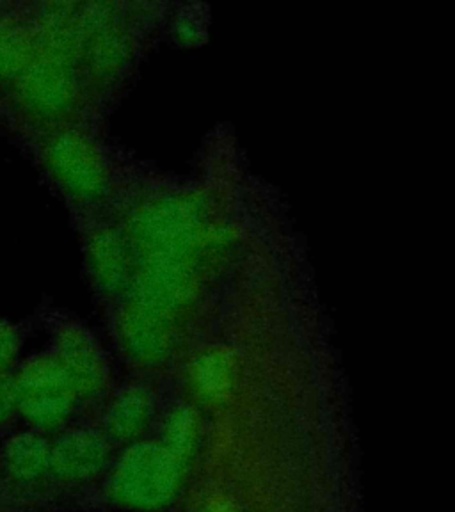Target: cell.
Returning <instances> with one entry per match:
<instances>
[{
  "instance_id": "cell-1",
  "label": "cell",
  "mask_w": 455,
  "mask_h": 512,
  "mask_svg": "<svg viewBox=\"0 0 455 512\" xmlns=\"http://www.w3.org/2000/svg\"><path fill=\"white\" fill-rule=\"evenodd\" d=\"M130 230L141 251L139 258L171 256L194 262L201 249L219 239L198 198L185 194H162L144 201L132 216Z\"/></svg>"
},
{
  "instance_id": "cell-2",
  "label": "cell",
  "mask_w": 455,
  "mask_h": 512,
  "mask_svg": "<svg viewBox=\"0 0 455 512\" xmlns=\"http://www.w3.org/2000/svg\"><path fill=\"white\" fill-rule=\"evenodd\" d=\"M182 468L160 443H134L114 464L109 493L118 504L132 509H162L180 488Z\"/></svg>"
},
{
  "instance_id": "cell-3",
  "label": "cell",
  "mask_w": 455,
  "mask_h": 512,
  "mask_svg": "<svg viewBox=\"0 0 455 512\" xmlns=\"http://www.w3.org/2000/svg\"><path fill=\"white\" fill-rule=\"evenodd\" d=\"M18 411L34 427L57 429L72 415L77 393L56 356H38L15 377Z\"/></svg>"
},
{
  "instance_id": "cell-4",
  "label": "cell",
  "mask_w": 455,
  "mask_h": 512,
  "mask_svg": "<svg viewBox=\"0 0 455 512\" xmlns=\"http://www.w3.org/2000/svg\"><path fill=\"white\" fill-rule=\"evenodd\" d=\"M43 159L64 191L79 200L102 196L109 169L98 144L80 130H61L48 139Z\"/></svg>"
},
{
  "instance_id": "cell-5",
  "label": "cell",
  "mask_w": 455,
  "mask_h": 512,
  "mask_svg": "<svg viewBox=\"0 0 455 512\" xmlns=\"http://www.w3.org/2000/svg\"><path fill=\"white\" fill-rule=\"evenodd\" d=\"M132 303L169 317L194 301L198 276L194 262L171 256H146L132 271Z\"/></svg>"
},
{
  "instance_id": "cell-6",
  "label": "cell",
  "mask_w": 455,
  "mask_h": 512,
  "mask_svg": "<svg viewBox=\"0 0 455 512\" xmlns=\"http://www.w3.org/2000/svg\"><path fill=\"white\" fill-rule=\"evenodd\" d=\"M15 82L20 104L40 118L61 116L72 109L77 98V79L72 64L41 54L34 57Z\"/></svg>"
},
{
  "instance_id": "cell-7",
  "label": "cell",
  "mask_w": 455,
  "mask_h": 512,
  "mask_svg": "<svg viewBox=\"0 0 455 512\" xmlns=\"http://www.w3.org/2000/svg\"><path fill=\"white\" fill-rule=\"evenodd\" d=\"M54 356L77 395L95 397L107 388L109 365L102 347L88 329L79 324H66L59 329Z\"/></svg>"
},
{
  "instance_id": "cell-8",
  "label": "cell",
  "mask_w": 455,
  "mask_h": 512,
  "mask_svg": "<svg viewBox=\"0 0 455 512\" xmlns=\"http://www.w3.org/2000/svg\"><path fill=\"white\" fill-rule=\"evenodd\" d=\"M118 336L128 358L143 365H155L166 360L175 345L171 319L136 303L128 304L120 313Z\"/></svg>"
},
{
  "instance_id": "cell-9",
  "label": "cell",
  "mask_w": 455,
  "mask_h": 512,
  "mask_svg": "<svg viewBox=\"0 0 455 512\" xmlns=\"http://www.w3.org/2000/svg\"><path fill=\"white\" fill-rule=\"evenodd\" d=\"M109 440L95 429L64 432L50 447V472L63 480H88L109 463Z\"/></svg>"
},
{
  "instance_id": "cell-10",
  "label": "cell",
  "mask_w": 455,
  "mask_h": 512,
  "mask_svg": "<svg viewBox=\"0 0 455 512\" xmlns=\"http://www.w3.org/2000/svg\"><path fill=\"white\" fill-rule=\"evenodd\" d=\"M89 271L104 292H120L132 278L127 240L111 226H100L88 239Z\"/></svg>"
},
{
  "instance_id": "cell-11",
  "label": "cell",
  "mask_w": 455,
  "mask_h": 512,
  "mask_svg": "<svg viewBox=\"0 0 455 512\" xmlns=\"http://www.w3.org/2000/svg\"><path fill=\"white\" fill-rule=\"evenodd\" d=\"M153 395L144 386L132 384L116 393L105 413V438L128 443L146 431L153 418Z\"/></svg>"
},
{
  "instance_id": "cell-12",
  "label": "cell",
  "mask_w": 455,
  "mask_h": 512,
  "mask_svg": "<svg viewBox=\"0 0 455 512\" xmlns=\"http://www.w3.org/2000/svg\"><path fill=\"white\" fill-rule=\"evenodd\" d=\"M50 443L40 432H22L4 448V470L20 484L36 482L50 472Z\"/></svg>"
},
{
  "instance_id": "cell-13",
  "label": "cell",
  "mask_w": 455,
  "mask_h": 512,
  "mask_svg": "<svg viewBox=\"0 0 455 512\" xmlns=\"http://www.w3.org/2000/svg\"><path fill=\"white\" fill-rule=\"evenodd\" d=\"M235 381V356L223 347L201 352L191 365L192 388L208 402L223 400Z\"/></svg>"
},
{
  "instance_id": "cell-14",
  "label": "cell",
  "mask_w": 455,
  "mask_h": 512,
  "mask_svg": "<svg viewBox=\"0 0 455 512\" xmlns=\"http://www.w3.org/2000/svg\"><path fill=\"white\" fill-rule=\"evenodd\" d=\"M36 56L34 29L15 18H0V80L16 79Z\"/></svg>"
},
{
  "instance_id": "cell-15",
  "label": "cell",
  "mask_w": 455,
  "mask_h": 512,
  "mask_svg": "<svg viewBox=\"0 0 455 512\" xmlns=\"http://www.w3.org/2000/svg\"><path fill=\"white\" fill-rule=\"evenodd\" d=\"M200 440V418L196 411L180 404L169 411L162 420L160 429V445L184 466L191 459Z\"/></svg>"
},
{
  "instance_id": "cell-16",
  "label": "cell",
  "mask_w": 455,
  "mask_h": 512,
  "mask_svg": "<svg viewBox=\"0 0 455 512\" xmlns=\"http://www.w3.org/2000/svg\"><path fill=\"white\" fill-rule=\"evenodd\" d=\"M20 352V335L8 320L0 319V374L15 365Z\"/></svg>"
},
{
  "instance_id": "cell-17",
  "label": "cell",
  "mask_w": 455,
  "mask_h": 512,
  "mask_svg": "<svg viewBox=\"0 0 455 512\" xmlns=\"http://www.w3.org/2000/svg\"><path fill=\"white\" fill-rule=\"evenodd\" d=\"M18 411V395H16L15 377L8 372L0 374V425L11 420Z\"/></svg>"
},
{
  "instance_id": "cell-18",
  "label": "cell",
  "mask_w": 455,
  "mask_h": 512,
  "mask_svg": "<svg viewBox=\"0 0 455 512\" xmlns=\"http://www.w3.org/2000/svg\"><path fill=\"white\" fill-rule=\"evenodd\" d=\"M203 512H237V509L232 504V500H228L224 496H212Z\"/></svg>"
},
{
  "instance_id": "cell-19",
  "label": "cell",
  "mask_w": 455,
  "mask_h": 512,
  "mask_svg": "<svg viewBox=\"0 0 455 512\" xmlns=\"http://www.w3.org/2000/svg\"><path fill=\"white\" fill-rule=\"evenodd\" d=\"M0 500H2V493H0Z\"/></svg>"
}]
</instances>
